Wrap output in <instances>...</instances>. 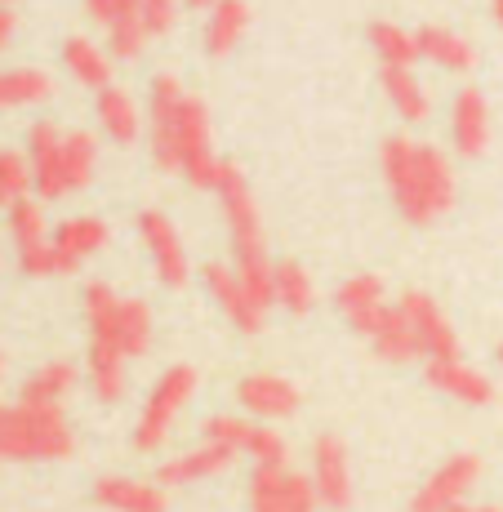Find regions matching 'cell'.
<instances>
[{"mask_svg":"<svg viewBox=\"0 0 503 512\" xmlns=\"http://www.w3.org/2000/svg\"><path fill=\"white\" fill-rule=\"evenodd\" d=\"M147 125H152V161L165 174H183L201 192H219L228 161L214 156V125L201 98L179 85V76H156L147 94Z\"/></svg>","mask_w":503,"mask_h":512,"instance_id":"cell-1","label":"cell"},{"mask_svg":"<svg viewBox=\"0 0 503 512\" xmlns=\"http://www.w3.org/2000/svg\"><path fill=\"white\" fill-rule=\"evenodd\" d=\"M379 170H383V183H388L397 214L406 223H414V228H428V223L446 219L459 196V179H455L450 156L432 143L410 139V134H392L379 147Z\"/></svg>","mask_w":503,"mask_h":512,"instance_id":"cell-2","label":"cell"},{"mask_svg":"<svg viewBox=\"0 0 503 512\" xmlns=\"http://www.w3.org/2000/svg\"><path fill=\"white\" fill-rule=\"evenodd\" d=\"M76 455V432L63 406H0V459L5 464H58Z\"/></svg>","mask_w":503,"mask_h":512,"instance_id":"cell-3","label":"cell"},{"mask_svg":"<svg viewBox=\"0 0 503 512\" xmlns=\"http://www.w3.org/2000/svg\"><path fill=\"white\" fill-rule=\"evenodd\" d=\"M85 321H90V339L121 348L125 357H147L152 348V308L143 299H125L107 281L85 285Z\"/></svg>","mask_w":503,"mask_h":512,"instance_id":"cell-4","label":"cell"},{"mask_svg":"<svg viewBox=\"0 0 503 512\" xmlns=\"http://www.w3.org/2000/svg\"><path fill=\"white\" fill-rule=\"evenodd\" d=\"M196 397V370L192 366H170L161 374V379L152 383V392H147L143 410H138V423H134V450H143V455H156V450H165V441H170L174 423L187 410V401Z\"/></svg>","mask_w":503,"mask_h":512,"instance_id":"cell-5","label":"cell"},{"mask_svg":"<svg viewBox=\"0 0 503 512\" xmlns=\"http://www.w3.org/2000/svg\"><path fill=\"white\" fill-rule=\"evenodd\" d=\"M201 437L236 450V459L250 455L254 468L259 464H290V446H285V437L276 428H268V423H254V419H241V415H210L201 423Z\"/></svg>","mask_w":503,"mask_h":512,"instance_id":"cell-6","label":"cell"},{"mask_svg":"<svg viewBox=\"0 0 503 512\" xmlns=\"http://www.w3.org/2000/svg\"><path fill=\"white\" fill-rule=\"evenodd\" d=\"M9 241H14V254H18V268L27 277H58L54 272V228L45 223V210L23 196V201L9 205Z\"/></svg>","mask_w":503,"mask_h":512,"instance_id":"cell-7","label":"cell"},{"mask_svg":"<svg viewBox=\"0 0 503 512\" xmlns=\"http://www.w3.org/2000/svg\"><path fill=\"white\" fill-rule=\"evenodd\" d=\"M317 486L312 477L290 464H259L250 477V512H317Z\"/></svg>","mask_w":503,"mask_h":512,"instance_id":"cell-8","label":"cell"},{"mask_svg":"<svg viewBox=\"0 0 503 512\" xmlns=\"http://www.w3.org/2000/svg\"><path fill=\"white\" fill-rule=\"evenodd\" d=\"M481 459L477 455H450L446 464L432 472L410 499V512H455L468 504V495L477 490Z\"/></svg>","mask_w":503,"mask_h":512,"instance_id":"cell-9","label":"cell"},{"mask_svg":"<svg viewBox=\"0 0 503 512\" xmlns=\"http://www.w3.org/2000/svg\"><path fill=\"white\" fill-rule=\"evenodd\" d=\"M138 236H143V250L152 254V268H156V277H161V285L183 290L187 277H192V263H187L179 228H174L161 210H143L138 214Z\"/></svg>","mask_w":503,"mask_h":512,"instance_id":"cell-10","label":"cell"},{"mask_svg":"<svg viewBox=\"0 0 503 512\" xmlns=\"http://www.w3.org/2000/svg\"><path fill=\"white\" fill-rule=\"evenodd\" d=\"M401 312H406L414 339H419V357L437 361V357H459V334L450 326V317L441 312V303L423 290H406L401 294Z\"/></svg>","mask_w":503,"mask_h":512,"instance_id":"cell-11","label":"cell"},{"mask_svg":"<svg viewBox=\"0 0 503 512\" xmlns=\"http://www.w3.org/2000/svg\"><path fill=\"white\" fill-rule=\"evenodd\" d=\"M63 134L54 121H36L27 130V165H32V192L36 201H58L67 196V174H63Z\"/></svg>","mask_w":503,"mask_h":512,"instance_id":"cell-12","label":"cell"},{"mask_svg":"<svg viewBox=\"0 0 503 512\" xmlns=\"http://www.w3.org/2000/svg\"><path fill=\"white\" fill-rule=\"evenodd\" d=\"M312 486H317L321 508L343 512L352 504V459L339 437H317L312 441Z\"/></svg>","mask_w":503,"mask_h":512,"instance_id":"cell-13","label":"cell"},{"mask_svg":"<svg viewBox=\"0 0 503 512\" xmlns=\"http://www.w3.org/2000/svg\"><path fill=\"white\" fill-rule=\"evenodd\" d=\"M334 308H339V317L348 321L357 334H374L383 317H388V290H383V281L374 277V272H357V277H348L339 285V294H334Z\"/></svg>","mask_w":503,"mask_h":512,"instance_id":"cell-14","label":"cell"},{"mask_svg":"<svg viewBox=\"0 0 503 512\" xmlns=\"http://www.w3.org/2000/svg\"><path fill=\"white\" fill-rule=\"evenodd\" d=\"M112 241V228L94 214H76V219H63L54 228V272H76L85 259H94L98 250H107Z\"/></svg>","mask_w":503,"mask_h":512,"instance_id":"cell-15","label":"cell"},{"mask_svg":"<svg viewBox=\"0 0 503 512\" xmlns=\"http://www.w3.org/2000/svg\"><path fill=\"white\" fill-rule=\"evenodd\" d=\"M236 401H241L245 415L272 423V419H290L303 397L285 374H245V379L236 383Z\"/></svg>","mask_w":503,"mask_h":512,"instance_id":"cell-16","label":"cell"},{"mask_svg":"<svg viewBox=\"0 0 503 512\" xmlns=\"http://www.w3.org/2000/svg\"><path fill=\"white\" fill-rule=\"evenodd\" d=\"M450 143H455L463 161H472L490 147V107L486 94L472 90V85L450 98Z\"/></svg>","mask_w":503,"mask_h":512,"instance_id":"cell-17","label":"cell"},{"mask_svg":"<svg viewBox=\"0 0 503 512\" xmlns=\"http://www.w3.org/2000/svg\"><path fill=\"white\" fill-rule=\"evenodd\" d=\"M236 464V450L219 446V441L201 437V446L192 450H179V455H170L161 464V486L165 490H183V486H196V481L214 477V472H228Z\"/></svg>","mask_w":503,"mask_h":512,"instance_id":"cell-18","label":"cell"},{"mask_svg":"<svg viewBox=\"0 0 503 512\" xmlns=\"http://www.w3.org/2000/svg\"><path fill=\"white\" fill-rule=\"evenodd\" d=\"M205 290H210V299L219 303L223 317H228L241 334H259V330H263V317H268V312H263L259 303L250 299V290L241 285V277H236V268L210 263V268H205Z\"/></svg>","mask_w":503,"mask_h":512,"instance_id":"cell-19","label":"cell"},{"mask_svg":"<svg viewBox=\"0 0 503 512\" xmlns=\"http://www.w3.org/2000/svg\"><path fill=\"white\" fill-rule=\"evenodd\" d=\"M428 383L437 392H446V397L463 401V406H490V401H495V383H490L477 366H468L463 357L428 361Z\"/></svg>","mask_w":503,"mask_h":512,"instance_id":"cell-20","label":"cell"},{"mask_svg":"<svg viewBox=\"0 0 503 512\" xmlns=\"http://www.w3.org/2000/svg\"><path fill=\"white\" fill-rule=\"evenodd\" d=\"M94 499L112 512H170V495L156 481L138 477H103L94 486Z\"/></svg>","mask_w":503,"mask_h":512,"instance_id":"cell-21","label":"cell"},{"mask_svg":"<svg viewBox=\"0 0 503 512\" xmlns=\"http://www.w3.org/2000/svg\"><path fill=\"white\" fill-rule=\"evenodd\" d=\"M250 32V5L245 0H214L210 9H205V54L210 58H228L236 45H241V36Z\"/></svg>","mask_w":503,"mask_h":512,"instance_id":"cell-22","label":"cell"},{"mask_svg":"<svg viewBox=\"0 0 503 512\" xmlns=\"http://www.w3.org/2000/svg\"><path fill=\"white\" fill-rule=\"evenodd\" d=\"M94 116H98V134H107V143H116V147H130V143L138 139V130H143L138 103H134V98L125 94V90H116V85L98 90Z\"/></svg>","mask_w":503,"mask_h":512,"instance_id":"cell-23","label":"cell"},{"mask_svg":"<svg viewBox=\"0 0 503 512\" xmlns=\"http://www.w3.org/2000/svg\"><path fill=\"white\" fill-rule=\"evenodd\" d=\"M379 85H383V94H388L392 112H397L406 125H423V121L432 116L428 85L414 76V67H383V72H379Z\"/></svg>","mask_w":503,"mask_h":512,"instance_id":"cell-24","label":"cell"},{"mask_svg":"<svg viewBox=\"0 0 503 512\" xmlns=\"http://www.w3.org/2000/svg\"><path fill=\"white\" fill-rule=\"evenodd\" d=\"M63 67L72 72V81H81L85 90H107L112 85V49L94 45L90 36H67L63 41Z\"/></svg>","mask_w":503,"mask_h":512,"instance_id":"cell-25","label":"cell"},{"mask_svg":"<svg viewBox=\"0 0 503 512\" xmlns=\"http://www.w3.org/2000/svg\"><path fill=\"white\" fill-rule=\"evenodd\" d=\"M414 41H419V58L437 63L441 72H472V67H477V49H472V41L459 32H450V27H419Z\"/></svg>","mask_w":503,"mask_h":512,"instance_id":"cell-26","label":"cell"},{"mask_svg":"<svg viewBox=\"0 0 503 512\" xmlns=\"http://www.w3.org/2000/svg\"><path fill=\"white\" fill-rule=\"evenodd\" d=\"M272 303L285 308L290 317H308L317 303V285H312L308 268L294 259H276L272 263Z\"/></svg>","mask_w":503,"mask_h":512,"instance_id":"cell-27","label":"cell"},{"mask_svg":"<svg viewBox=\"0 0 503 512\" xmlns=\"http://www.w3.org/2000/svg\"><path fill=\"white\" fill-rule=\"evenodd\" d=\"M125 366H130V357H125L121 348H107V343H94L90 339V361H85V374H90V392L98 401H121L125 397Z\"/></svg>","mask_w":503,"mask_h":512,"instance_id":"cell-28","label":"cell"},{"mask_svg":"<svg viewBox=\"0 0 503 512\" xmlns=\"http://www.w3.org/2000/svg\"><path fill=\"white\" fill-rule=\"evenodd\" d=\"M76 388H81V370H76L72 361H45V366L23 383V401H36V406H63Z\"/></svg>","mask_w":503,"mask_h":512,"instance_id":"cell-29","label":"cell"},{"mask_svg":"<svg viewBox=\"0 0 503 512\" xmlns=\"http://www.w3.org/2000/svg\"><path fill=\"white\" fill-rule=\"evenodd\" d=\"M370 343H374V352H379L383 361H392V366H406V361L419 357V339H414V330H410L406 312H401V303H392L388 317L374 326Z\"/></svg>","mask_w":503,"mask_h":512,"instance_id":"cell-30","label":"cell"},{"mask_svg":"<svg viewBox=\"0 0 503 512\" xmlns=\"http://www.w3.org/2000/svg\"><path fill=\"white\" fill-rule=\"evenodd\" d=\"M54 94V81L36 67H9L0 72V112H14V107H36Z\"/></svg>","mask_w":503,"mask_h":512,"instance_id":"cell-31","label":"cell"},{"mask_svg":"<svg viewBox=\"0 0 503 512\" xmlns=\"http://www.w3.org/2000/svg\"><path fill=\"white\" fill-rule=\"evenodd\" d=\"M98 170V139L90 130H67L63 134V174L67 192H85Z\"/></svg>","mask_w":503,"mask_h":512,"instance_id":"cell-32","label":"cell"},{"mask_svg":"<svg viewBox=\"0 0 503 512\" xmlns=\"http://www.w3.org/2000/svg\"><path fill=\"white\" fill-rule=\"evenodd\" d=\"M370 49L379 54L383 67H414V58H419V41H414V32L397 23H374L370 27Z\"/></svg>","mask_w":503,"mask_h":512,"instance_id":"cell-33","label":"cell"},{"mask_svg":"<svg viewBox=\"0 0 503 512\" xmlns=\"http://www.w3.org/2000/svg\"><path fill=\"white\" fill-rule=\"evenodd\" d=\"M32 192V165H27V152H9L0 147V210H9L14 201Z\"/></svg>","mask_w":503,"mask_h":512,"instance_id":"cell-34","label":"cell"},{"mask_svg":"<svg viewBox=\"0 0 503 512\" xmlns=\"http://www.w3.org/2000/svg\"><path fill=\"white\" fill-rule=\"evenodd\" d=\"M152 41V32L143 27V14H125L116 18V23H107V49H112V58H138Z\"/></svg>","mask_w":503,"mask_h":512,"instance_id":"cell-35","label":"cell"},{"mask_svg":"<svg viewBox=\"0 0 503 512\" xmlns=\"http://www.w3.org/2000/svg\"><path fill=\"white\" fill-rule=\"evenodd\" d=\"M138 14H143L147 32L165 36L174 23H179V0H138Z\"/></svg>","mask_w":503,"mask_h":512,"instance_id":"cell-36","label":"cell"},{"mask_svg":"<svg viewBox=\"0 0 503 512\" xmlns=\"http://www.w3.org/2000/svg\"><path fill=\"white\" fill-rule=\"evenodd\" d=\"M85 9H90V18L94 23H116V18H125V14H134L138 9V0H85Z\"/></svg>","mask_w":503,"mask_h":512,"instance_id":"cell-37","label":"cell"},{"mask_svg":"<svg viewBox=\"0 0 503 512\" xmlns=\"http://www.w3.org/2000/svg\"><path fill=\"white\" fill-rule=\"evenodd\" d=\"M9 41H14V14H9V9L0 5V54L9 49Z\"/></svg>","mask_w":503,"mask_h":512,"instance_id":"cell-38","label":"cell"},{"mask_svg":"<svg viewBox=\"0 0 503 512\" xmlns=\"http://www.w3.org/2000/svg\"><path fill=\"white\" fill-rule=\"evenodd\" d=\"M455 512H499V508H490V504H463V508H455Z\"/></svg>","mask_w":503,"mask_h":512,"instance_id":"cell-39","label":"cell"},{"mask_svg":"<svg viewBox=\"0 0 503 512\" xmlns=\"http://www.w3.org/2000/svg\"><path fill=\"white\" fill-rule=\"evenodd\" d=\"M490 14H495V23L503 27V0H490Z\"/></svg>","mask_w":503,"mask_h":512,"instance_id":"cell-40","label":"cell"},{"mask_svg":"<svg viewBox=\"0 0 503 512\" xmlns=\"http://www.w3.org/2000/svg\"><path fill=\"white\" fill-rule=\"evenodd\" d=\"M187 5H192V9H210L214 0H187Z\"/></svg>","mask_w":503,"mask_h":512,"instance_id":"cell-41","label":"cell"},{"mask_svg":"<svg viewBox=\"0 0 503 512\" xmlns=\"http://www.w3.org/2000/svg\"><path fill=\"white\" fill-rule=\"evenodd\" d=\"M0 379H5V357H0Z\"/></svg>","mask_w":503,"mask_h":512,"instance_id":"cell-42","label":"cell"},{"mask_svg":"<svg viewBox=\"0 0 503 512\" xmlns=\"http://www.w3.org/2000/svg\"><path fill=\"white\" fill-rule=\"evenodd\" d=\"M499 366H503V343H499Z\"/></svg>","mask_w":503,"mask_h":512,"instance_id":"cell-43","label":"cell"},{"mask_svg":"<svg viewBox=\"0 0 503 512\" xmlns=\"http://www.w3.org/2000/svg\"><path fill=\"white\" fill-rule=\"evenodd\" d=\"M0 464H5V459H0Z\"/></svg>","mask_w":503,"mask_h":512,"instance_id":"cell-44","label":"cell"}]
</instances>
